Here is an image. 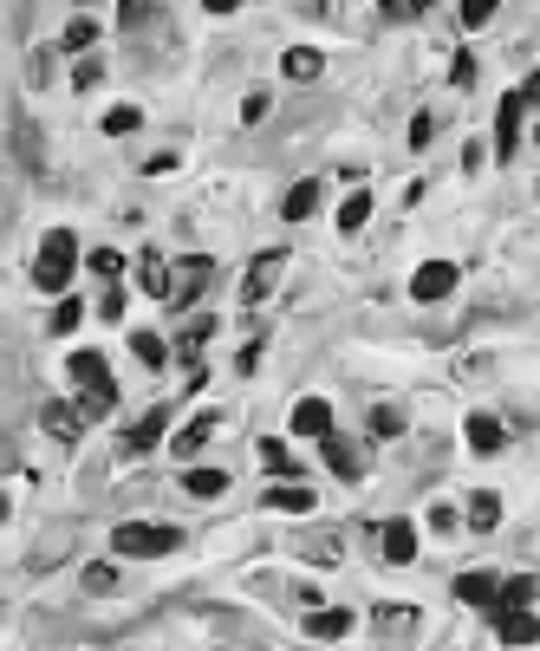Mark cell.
Returning a JSON list of instances; mask_svg holds the SVG:
<instances>
[{
  "label": "cell",
  "mask_w": 540,
  "mask_h": 651,
  "mask_svg": "<svg viewBox=\"0 0 540 651\" xmlns=\"http://www.w3.org/2000/svg\"><path fill=\"white\" fill-rule=\"evenodd\" d=\"M535 600H540V580H508V587H502V600L489 606V619H495V639H502V646L528 651L540 639Z\"/></svg>",
  "instance_id": "1"
},
{
  "label": "cell",
  "mask_w": 540,
  "mask_h": 651,
  "mask_svg": "<svg viewBox=\"0 0 540 651\" xmlns=\"http://www.w3.org/2000/svg\"><path fill=\"white\" fill-rule=\"evenodd\" d=\"M72 267H78V235H72V228H52V235L39 241V254H33V287H39V293H65Z\"/></svg>",
  "instance_id": "2"
},
{
  "label": "cell",
  "mask_w": 540,
  "mask_h": 651,
  "mask_svg": "<svg viewBox=\"0 0 540 651\" xmlns=\"http://www.w3.org/2000/svg\"><path fill=\"white\" fill-rule=\"evenodd\" d=\"M65 372H72L78 404H85L91 417H111V411H117V385H111V372H104V359H98V352H85V346H78V352L65 359Z\"/></svg>",
  "instance_id": "3"
},
{
  "label": "cell",
  "mask_w": 540,
  "mask_h": 651,
  "mask_svg": "<svg viewBox=\"0 0 540 651\" xmlns=\"http://www.w3.org/2000/svg\"><path fill=\"white\" fill-rule=\"evenodd\" d=\"M183 548V528H156V522H124L111 528V554L117 561H163Z\"/></svg>",
  "instance_id": "4"
},
{
  "label": "cell",
  "mask_w": 540,
  "mask_h": 651,
  "mask_svg": "<svg viewBox=\"0 0 540 651\" xmlns=\"http://www.w3.org/2000/svg\"><path fill=\"white\" fill-rule=\"evenodd\" d=\"M209 280H215V261H209V254H189V261L169 267V293H163V300H169L176 313H189V306L209 293Z\"/></svg>",
  "instance_id": "5"
},
{
  "label": "cell",
  "mask_w": 540,
  "mask_h": 651,
  "mask_svg": "<svg viewBox=\"0 0 540 651\" xmlns=\"http://www.w3.org/2000/svg\"><path fill=\"white\" fill-rule=\"evenodd\" d=\"M280 280H287V254H280V248L254 254V261H248V274H241V306H267Z\"/></svg>",
  "instance_id": "6"
},
{
  "label": "cell",
  "mask_w": 540,
  "mask_h": 651,
  "mask_svg": "<svg viewBox=\"0 0 540 651\" xmlns=\"http://www.w3.org/2000/svg\"><path fill=\"white\" fill-rule=\"evenodd\" d=\"M319 456H326V470L332 476H346V483H359L365 470H372V456H365V443H352V437H319Z\"/></svg>",
  "instance_id": "7"
},
{
  "label": "cell",
  "mask_w": 540,
  "mask_h": 651,
  "mask_svg": "<svg viewBox=\"0 0 540 651\" xmlns=\"http://www.w3.org/2000/svg\"><path fill=\"white\" fill-rule=\"evenodd\" d=\"M450 293H456V267H450V261H424V267L411 274V300L437 306V300H450Z\"/></svg>",
  "instance_id": "8"
},
{
  "label": "cell",
  "mask_w": 540,
  "mask_h": 651,
  "mask_svg": "<svg viewBox=\"0 0 540 651\" xmlns=\"http://www.w3.org/2000/svg\"><path fill=\"white\" fill-rule=\"evenodd\" d=\"M522 111H528V98H522V91H508V98H502V111H495V157H502V163L522 150Z\"/></svg>",
  "instance_id": "9"
},
{
  "label": "cell",
  "mask_w": 540,
  "mask_h": 651,
  "mask_svg": "<svg viewBox=\"0 0 540 651\" xmlns=\"http://www.w3.org/2000/svg\"><path fill=\"white\" fill-rule=\"evenodd\" d=\"M169 430V404H150L130 430H124V456H143V450H156V437Z\"/></svg>",
  "instance_id": "10"
},
{
  "label": "cell",
  "mask_w": 540,
  "mask_h": 651,
  "mask_svg": "<svg viewBox=\"0 0 540 651\" xmlns=\"http://www.w3.org/2000/svg\"><path fill=\"white\" fill-rule=\"evenodd\" d=\"M287 430H293V437H313V443H319V437H332V404H326V398H300Z\"/></svg>",
  "instance_id": "11"
},
{
  "label": "cell",
  "mask_w": 540,
  "mask_h": 651,
  "mask_svg": "<svg viewBox=\"0 0 540 651\" xmlns=\"http://www.w3.org/2000/svg\"><path fill=\"white\" fill-rule=\"evenodd\" d=\"M39 424H46L59 443H78V437H85V424H91V411H72V404H59V398H52V404L39 411Z\"/></svg>",
  "instance_id": "12"
},
{
  "label": "cell",
  "mask_w": 540,
  "mask_h": 651,
  "mask_svg": "<svg viewBox=\"0 0 540 651\" xmlns=\"http://www.w3.org/2000/svg\"><path fill=\"white\" fill-rule=\"evenodd\" d=\"M502 443H508V424H502L495 411H476V417H469V450H476V456H502Z\"/></svg>",
  "instance_id": "13"
},
{
  "label": "cell",
  "mask_w": 540,
  "mask_h": 651,
  "mask_svg": "<svg viewBox=\"0 0 540 651\" xmlns=\"http://www.w3.org/2000/svg\"><path fill=\"white\" fill-rule=\"evenodd\" d=\"M378 548H385V561H391V567H411V561H417V528H411V522H385Z\"/></svg>",
  "instance_id": "14"
},
{
  "label": "cell",
  "mask_w": 540,
  "mask_h": 651,
  "mask_svg": "<svg viewBox=\"0 0 540 651\" xmlns=\"http://www.w3.org/2000/svg\"><path fill=\"white\" fill-rule=\"evenodd\" d=\"M280 72H287L293 85H313V78L326 72V59H319L313 46H287V52H280Z\"/></svg>",
  "instance_id": "15"
},
{
  "label": "cell",
  "mask_w": 540,
  "mask_h": 651,
  "mask_svg": "<svg viewBox=\"0 0 540 651\" xmlns=\"http://www.w3.org/2000/svg\"><path fill=\"white\" fill-rule=\"evenodd\" d=\"M319 196H326V183H313V176H306V183H293V189L280 196V215H287V222H306V215L319 209Z\"/></svg>",
  "instance_id": "16"
},
{
  "label": "cell",
  "mask_w": 540,
  "mask_h": 651,
  "mask_svg": "<svg viewBox=\"0 0 540 651\" xmlns=\"http://www.w3.org/2000/svg\"><path fill=\"white\" fill-rule=\"evenodd\" d=\"M215 424H222V417H215V411H202V417H196V424H183V430H176V437H169V456H196V450H202V443H209V437H215Z\"/></svg>",
  "instance_id": "17"
},
{
  "label": "cell",
  "mask_w": 540,
  "mask_h": 651,
  "mask_svg": "<svg viewBox=\"0 0 540 651\" xmlns=\"http://www.w3.org/2000/svg\"><path fill=\"white\" fill-rule=\"evenodd\" d=\"M456 600H463V606H495V600H502V580L476 567V574H463V580H456Z\"/></svg>",
  "instance_id": "18"
},
{
  "label": "cell",
  "mask_w": 540,
  "mask_h": 651,
  "mask_svg": "<svg viewBox=\"0 0 540 651\" xmlns=\"http://www.w3.org/2000/svg\"><path fill=\"white\" fill-rule=\"evenodd\" d=\"M352 626H359V619H352L346 606H319V613L306 619V633H313V639H352Z\"/></svg>",
  "instance_id": "19"
},
{
  "label": "cell",
  "mask_w": 540,
  "mask_h": 651,
  "mask_svg": "<svg viewBox=\"0 0 540 651\" xmlns=\"http://www.w3.org/2000/svg\"><path fill=\"white\" fill-rule=\"evenodd\" d=\"M254 456H261V470H267V476H287V483H300V463L287 456V443H280V437H261V450H254Z\"/></svg>",
  "instance_id": "20"
},
{
  "label": "cell",
  "mask_w": 540,
  "mask_h": 651,
  "mask_svg": "<svg viewBox=\"0 0 540 651\" xmlns=\"http://www.w3.org/2000/svg\"><path fill=\"white\" fill-rule=\"evenodd\" d=\"M59 46H65L72 59H78V52H91V46H98V20H91V13H78V20H65V33H59Z\"/></svg>",
  "instance_id": "21"
},
{
  "label": "cell",
  "mask_w": 540,
  "mask_h": 651,
  "mask_svg": "<svg viewBox=\"0 0 540 651\" xmlns=\"http://www.w3.org/2000/svg\"><path fill=\"white\" fill-rule=\"evenodd\" d=\"M267 509H280V515H306V509H319V502H313L306 483H287V489H267Z\"/></svg>",
  "instance_id": "22"
},
{
  "label": "cell",
  "mask_w": 540,
  "mask_h": 651,
  "mask_svg": "<svg viewBox=\"0 0 540 651\" xmlns=\"http://www.w3.org/2000/svg\"><path fill=\"white\" fill-rule=\"evenodd\" d=\"M463 509H469V515H463V522H469V528H482V535H489V528H495V522H502V496H489V489H476V496H469V502H463Z\"/></svg>",
  "instance_id": "23"
},
{
  "label": "cell",
  "mask_w": 540,
  "mask_h": 651,
  "mask_svg": "<svg viewBox=\"0 0 540 651\" xmlns=\"http://www.w3.org/2000/svg\"><path fill=\"white\" fill-rule=\"evenodd\" d=\"M209 339H215V320H209V313H196V320H189V326L176 333V352H183V359H196V352H202Z\"/></svg>",
  "instance_id": "24"
},
{
  "label": "cell",
  "mask_w": 540,
  "mask_h": 651,
  "mask_svg": "<svg viewBox=\"0 0 540 651\" xmlns=\"http://www.w3.org/2000/svg\"><path fill=\"white\" fill-rule=\"evenodd\" d=\"M365 222H372V196H365V189H352V196L339 202V228H346V235H359Z\"/></svg>",
  "instance_id": "25"
},
{
  "label": "cell",
  "mask_w": 540,
  "mask_h": 651,
  "mask_svg": "<svg viewBox=\"0 0 540 651\" xmlns=\"http://www.w3.org/2000/svg\"><path fill=\"white\" fill-rule=\"evenodd\" d=\"M137 287H143L150 300H163V293H169V267H163V254H143V267H137Z\"/></svg>",
  "instance_id": "26"
},
{
  "label": "cell",
  "mask_w": 540,
  "mask_h": 651,
  "mask_svg": "<svg viewBox=\"0 0 540 651\" xmlns=\"http://www.w3.org/2000/svg\"><path fill=\"white\" fill-rule=\"evenodd\" d=\"M183 489H189L196 502H209V496L228 489V476H222V470H183Z\"/></svg>",
  "instance_id": "27"
},
{
  "label": "cell",
  "mask_w": 540,
  "mask_h": 651,
  "mask_svg": "<svg viewBox=\"0 0 540 651\" xmlns=\"http://www.w3.org/2000/svg\"><path fill=\"white\" fill-rule=\"evenodd\" d=\"M300 554H306L313 567H339V561H346V541H339V535H313Z\"/></svg>",
  "instance_id": "28"
},
{
  "label": "cell",
  "mask_w": 540,
  "mask_h": 651,
  "mask_svg": "<svg viewBox=\"0 0 540 651\" xmlns=\"http://www.w3.org/2000/svg\"><path fill=\"white\" fill-rule=\"evenodd\" d=\"M137 124H143V111H137V104H111V111H104V137H130Z\"/></svg>",
  "instance_id": "29"
},
{
  "label": "cell",
  "mask_w": 540,
  "mask_h": 651,
  "mask_svg": "<svg viewBox=\"0 0 540 651\" xmlns=\"http://www.w3.org/2000/svg\"><path fill=\"white\" fill-rule=\"evenodd\" d=\"M130 352H137V365H150V372H156V365L169 359V346H163L156 333H130Z\"/></svg>",
  "instance_id": "30"
},
{
  "label": "cell",
  "mask_w": 540,
  "mask_h": 651,
  "mask_svg": "<svg viewBox=\"0 0 540 651\" xmlns=\"http://www.w3.org/2000/svg\"><path fill=\"white\" fill-rule=\"evenodd\" d=\"M411 613H417V606H398V600H385V606H372V619H378V633H411Z\"/></svg>",
  "instance_id": "31"
},
{
  "label": "cell",
  "mask_w": 540,
  "mask_h": 651,
  "mask_svg": "<svg viewBox=\"0 0 540 651\" xmlns=\"http://www.w3.org/2000/svg\"><path fill=\"white\" fill-rule=\"evenodd\" d=\"M156 13H163V0H117V20H124L130 33H137V26H150Z\"/></svg>",
  "instance_id": "32"
},
{
  "label": "cell",
  "mask_w": 540,
  "mask_h": 651,
  "mask_svg": "<svg viewBox=\"0 0 540 651\" xmlns=\"http://www.w3.org/2000/svg\"><path fill=\"white\" fill-rule=\"evenodd\" d=\"M117 580H124V574H117L111 561H98V567H85V593H117Z\"/></svg>",
  "instance_id": "33"
},
{
  "label": "cell",
  "mask_w": 540,
  "mask_h": 651,
  "mask_svg": "<svg viewBox=\"0 0 540 651\" xmlns=\"http://www.w3.org/2000/svg\"><path fill=\"white\" fill-rule=\"evenodd\" d=\"M372 430H378V437H404V411H398V404H378V411H372Z\"/></svg>",
  "instance_id": "34"
},
{
  "label": "cell",
  "mask_w": 540,
  "mask_h": 651,
  "mask_svg": "<svg viewBox=\"0 0 540 651\" xmlns=\"http://www.w3.org/2000/svg\"><path fill=\"white\" fill-rule=\"evenodd\" d=\"M378 13H385V20H424L430 0H378Z\"/></svg>",
  "instance_id": "35"
},
{
  "label": "cell",
  "mask_w": 540,
  "mask_h": 651,
  "mask_svg": "<svg viewBox=\"0 0 540 651\" xmlns=\"http://www.w3.org/2000/svg\"><path fill=\"white\" fill-rule=\"evenodd\" d=\"M267 111H274V91H248L241 98V124H261Z\"/></svg>",
  "instance_id": "36"
},
{
  "label": "cell",
  "mask_w": 540,
  "mask_h": 651,
  "mask_svg": "<svg viewBox=\"0 0 540 651\" xmlns=\"http://www.w3.org/2000/svg\"><path fill=\"white\" fill-rule=\"evenodd\" d=\"M424 522H430V535H456V528H463V515H456L450 502H437V509H430Z\"/></svg>",
  "instance_id": "37"
},
{
  "label": "cell",
  "mask_w": 540,
  "mask_h": 651,
  "mask_svg": "<svg viewBox=\"0 0 540 651\" xmlns=\"http://www.w3.org/2000/svg\"><path fill=\"white\" fill-rule=\"evenodd\" d=\"M91 274L117 280V274H124V254H117V248H98V254H91Z\"/></svg>",
  "instance_id": "38"
},
{
  "label": "cell",
  "mask_w": 540,
  "mask_h": 651,
  "mask_svg": "<svg viewBox=\"0 0 540 651\" xmlns=\"http://www.w3.org/2000/svg\"><path fill=\"white\" fill-rule=\"evenodd\" d=\"M98 320H111V326L124 320V287H104V293H98Z\"/></svg>",
  "instance_id": "39"
},
{
  "label": "cell",
  "mask_w": 540,
  "mask_h": 651,
  "mask_svg": "<svg viewBox=\"0 0 540 651\" xmlns=\"http://www.w3.org/2000/svg\"><path fill=\"white\" fill-rule=\"evenodd\" d=\"M78 320H85V306H78V300H59V306H52V333H72Z\"/></svg>",
  "instance_id": "40"
},
{
  "label": "cell",
  "mask_w": 540,
  "mask_h": 651,
  "mask_svg": "<svg viewBox=\"0 0 540 651\" xmlns=\"http://www.w3.org/2000/svg\"><path fill=\"white\" fill-rule=\"evenodd\" d=\"M495 20V0H463V26L476 33V26H489Z\"/></svg>",
  "instance_id": "41"
},
{
  "label": "cell",
  "mask_w": 540,
  "mask_h": 651,
  "mask_svg": "<svg viewBox=\"0 0 540 651\" xmlns=\"http://www.w3.org/2000/svg\"><path fill=\"white\" fill-rule=\"evenodd\" d=\"M450 85H456V91H469V85H476V59H469V52H456V65H450Z\"/></svg>",
  "instance_id": "42"
},
{
  "label": "cell",
  "mask_w": 540,
  "mask_h": 651,
  "mask_svg": "<svg viewBox=\"0 0 540 651\" xmlns=\"http://www.w3.org/2000/svg\"><path fill=\"white\" fill-rule=\"evenodd\" d=\"M430 137H437V124H430V111H417L411 117V150H430Z\"/></svg>",
  "instance_id": "43"
},
{
  "label": "cell",
  "mask_w": 540,
  "mask_h": 651,
  "mask_svg": "<svg viewBox=\"0 0 540 651\" xmlns=\"http://www.w3.org/2000/svg\"><path fill=\"white\" fill-rule=\"evenodd\" d=\"M98 78H104V65H98V59H78V72H72V85H78V91H91Z\"/></svg>",
  "instance_id": "44"
},
{
  "label": "cell",
  "mask_w": 540,
  "mask_h": 651,
  "mask_svg": "<svg viewBox=\"0 0 540 651\" xmlns=\"http://www.w3.org/2000/svg\"><path fill=\"white\" fill-rule=\"evenodd\" d=\"M522 98H528V104H540V72L528 78V85H522Z\"/></svg>",
  "instance_id": "45"
},
{
  "label": "cell",
  "mask_w": 540,
  "mask_h": 651,
  "mask_svg": "<svg viewBox=\"0 0 540 651\" xmlns=\"http://www.w3.org/2000/svg\"><path fill=\"white\" fill-rule=\"evenodd\" d=\"M202 7H209V13H235L241 0H202Z\"/></svg>",
  "instance_id": "46"
},
{
  "label": "cell",
  "mask_w": 540,
  "mask_h": 651,
  "mask_svg": "<svg viewBox=\"0 0 540 651\" xmlns=\"http://www.w3.org/2000/svg\"><path fill=\"white\" fill-rule=\"evenodd\" d=\"M0 522H7V496H0Z\"/></svg>",
  "instance_id": "47"
},
{
  "label": "cell",
  "mask_w": 540,
  "mask_h": 651,
  "mask_svg": "<svg viewBox=\"0 0 540 651\" xmlns=\"http://www.w3.org/2000/svg\"><path fill=\"white\" fill-rule=\"evenodd\" d=\"M535 143H540V124H535Z\"/></svg>",
  "instance_id": "48"
}]
</instances>
